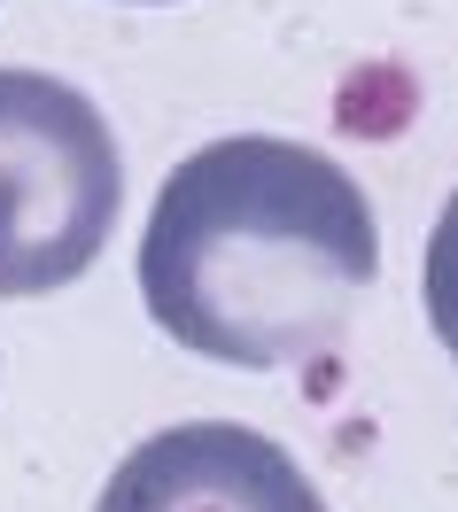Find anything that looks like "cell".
Segmentation results:
<instances>
[{
	"label": "cell",
	"instance_id": "5",
	"mask_svg": "<svg viewBox=\"0 0 458 512\" xmlns=\"http://www.w3.org/2000/svg\"><path fill=\"white\" fill-rule=\"evenodd\" d=\"M140 8H156V0H140Z\"/></svg>",
	"mask_w": 458,
	"mask_h": 512
},
{
	"label": "cell",
	"instance_id": "3",
	"mask_svg": "<svg viewBox=\"0 0 458 512\" xmlns=\"http://www.w3.org/2000/svg\"><path fill=\"white\" fill-rule=\"evenodd\" d=\"M94 512H327V497L264 427L179 419L117 458Z\"/></svg>",
	"mask_w": 458,
	"mask_h": 512
},
{
	"label": "cell",
	"instance_id": "4",
	"mask_svg": "<svg viewBox=\"0 0 458 512\" xmlns=\"http://www.w3.org/2000/svg\"><path fill=\"white\" fill-rule=\"evenodd\" d=\"M427 319L443 342L458 334V194L443 202V218L427 233Z\"/></svg>",
	"mask_w": 458,
	"mask_h": 512
},
{
	"label": "cell",
	"instance_id": "1",
	"mask_svg": "<svg viewBox=\"0 0 458 512\" xmlns=\"http://www.w3.org/2000/svg\"><path fill=\"white\" fill-rule=\"evenodd\" d=\"M381 272V225L334 156L272 132L210 140L156 187L140 225V303L179 350L295 365L327 350Z\"/></svg>",
	"mask_w": 458,
	"mask_h": 512
},
{
	"label": "cell",
	"instance_id": "2",
	"mask_svg": "<svg viewBox=\"0 0 458 512\" xmlns=\"http://www.w3.org/2000/svg\"><path fill=\"white\" fill-rule=\"evenodd\" d=\"M125 210L117 132L70 78L0 70V295L70 288Z\"/></svg>",
	"mask_w": 458,
	"mask_h": 512
},
{
	"label": "cell",
	"instance_id": "6",
	"mask_svg": "<svg viewBox=\"0 0 458 512\" xmlns=\"http://www.w3.org/2000/svg\"><path fill=\"white\" fill-rule=\"evenodd\" d=\"M451 350H458V334H451Z\"/></svg>",
	"mask_w": 458,
	"mask_h": 512
}]
</instances>
